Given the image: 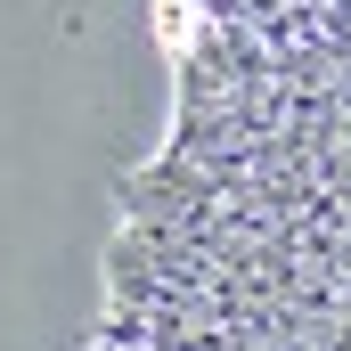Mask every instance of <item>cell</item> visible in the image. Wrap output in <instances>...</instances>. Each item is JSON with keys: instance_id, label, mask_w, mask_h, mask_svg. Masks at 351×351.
I'll return each mask as SVG.
<instances>
[{"instance_id": "cell-1", "label": "cell", "mask_w": 351, "mask_h": 351, "mask_svg": "<svg viewBox=\"0 0 351 351\" xmlns=\"http://www.w3.org/2000/svg\"><path fill=\"white\" fill-rule=\"evenodd\" d=\"M123 221L351 335V0H172V98Z\"/></svg>"}, {"instance_id": "cell-2", "label": "cell", "mask_w": 351, "mask_h": 351, "mask_svg": "<svg viewBox=\"0 0 351 351\" xmlns=\"http://www.w3.org/2000/svg\"><path fill=\"white\" fill-rule=\"evenodd\" d=\"M90 351H351V335L245 269L114 221Z\"/></svg>"}]
</instances>
